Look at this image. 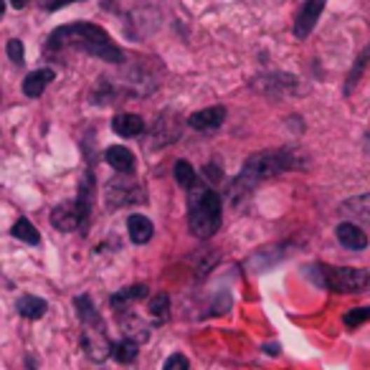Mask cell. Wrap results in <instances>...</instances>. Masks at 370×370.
I'll return each instance as SVG.
<instances>
[{
  "label": "cell",
  "instance_id": "cell-1",
  "mask_svg": "<svg viewBox=\"0 0 370 370\" xmlns=\"http://www.w3.org/2000/svg\"><path fill=\"white\" fill-rule=\"evenodd\" d=\"M46 48L48 51H69V48L71 51H84L102 61H109V64H122L125 61L122 48L109 39L104 28L94 26V23H69V26L56 28L48 36Z\"/></svg>",
  "mask_w": 370,
  "mask_h": 370
},
{
  "label": "cell",
  "instance_id": "cell-2",
  "mask_svg": "<svg viewBox=\"0 0 370 370\" xmlns=\"http://www.w3.org/2000/svg\"><path fill=\"white\" fill-rule=\"evenodd\" d=\"M292 167H297V163H294L289 150L256 152V155H252V158L246 160V165L241 167V172L228 183V198L236 203L244 196H249L259 183H264L266 178H274V175H282V172L292 170Z\"/></svg>",
  "mask_w": 370,
  "mask_h": 370
},
{
  "label": "cell",
  "instance_id": "cell-3",
  "mask_svg": "<svg viewBox=\"0 0 370 370\" xmlns=\"http://www.w3.org/2000/svg\"><path fill=\"white\" fill-rule=\"evenodd\" d=\"M221 216H224V200L213 188L198 180L188 191V228L193 236L211 238L221 228Z\"/></svg>",
  "mask_w": 370,
  "mask_h": 370
},
{
  "label": "cell",
  "instance_id": "cell-4",
  "mask_svg": "<svg viewBox=\"0 0 370 370\" xmlns=\"http://www.w3.org/2000/svg\"><path fill=\"white\" fill-rule=\"evenodd\" d=\"M310 274H315L322 287H327L332 292H343V294H352V292H360L365 287H370V271L352 269V266L315 264L310 269Z\"/></svg>",
  "mask_w": 370,
  "mask_h": 370
},
{
  "label": "cell",
  "instance_id": "cell-5",
  "mask_svg": "<svg viewBox=\"0 0 370 370\" xmlns=\"http://www.w3.org/2000/svg\"><path fill=\"white\" fill-rule=\"evenodd\" d=\"M107 200H109V208L142 203L145 200V191H142V185H137L130 178H112L109 185H107Z\"/></svg>",
  "mask_w": 370,
  "mask_h": 370
},
{
  "label": "cell",
  "instance_id": "cell-6",
  "mask_svg": "<svg viewBox=\"0 0 370 370\" xmlns=\"http://www.w3.org/2000/svg\"><path fill=\"white\" fill-rule=\"evenodd\" d=\"M81 345H84V352L92 357L94 363H102V360L112 355V343H109L104 327H84Z\"/></svg>",
  "mask_w": 370,
  "mask_h": 370
},
{
  "label": "cell",
  "instance_id": "cell-7",
  "mask_svg": "<svg viewBox=\"0 0 370 370\" xmlns=\"http://www.w3.org/2000/svg\"><path fill=\"white\" fill-rule=\"evenodd\" d=\"M324 6H327V0H304L302 11H299V15H297V23H294V36H297V39H307V36L315 31L317 18L322 15Z\"/></svg>",
  "mask_w": 370,
  "mask_h": 370
},
{
  "label": "cell",
  "instance_id": "cell-8",
  "mask_svg": "<svg viewBox=\"0 0 370 370\" xmlns=\"http://www.w3.org/2000/svg\"><path fill=\"white\" fill-rule=\"evenodd\" d=\"M226 109L224 107H208V109H200V112H193L188 117V125L198 132H208V130H216V127L224 125Z\"/></svg>",
  "mask_w": 370,
  "mask_h": 370
},
{
  "label": "cell",
  "instance_id": "cell-9",
  "mask_svg": "<svg viewBox=\"0 0 370 370\" xmlns=\"http://www.w3.org/2000/svg\"><path fill=\"white\" fill-rule=\"evenodd\" d=\"M51 224L56 231H74L81 224V213L76 203H61L51 211Z\"/></svg>",
  "mask_w": 370,
  "mask_h": 370
},
{
  "label": "cell",
  "instance_id": "cell-10",
  "mask_svg": "<svg viewBox=\"0 0 370 370\" xmlns=\"http://www.w3.org/2000/svg\"><path fill=\"white\" fill-rule=\"evenodd\" d=\"M337 241L345 246V249H352V252H363L368 246V233L360 228V226L350 224V221H343L337 226Z\"/></svg>",
  "mask_w": 370,
  "mask_h": 370
},
{
  "label": "cell",
  "instance_id": "cell-11",
  "mask_svg": "<svg viewBox=\"0 0 370 370\" xmlns=\"http://www.w3.org/2000/svg\"><path fill=\"white\" fill-rule=\"evenodd\" d=\"M256 86L264 94H271V97H282V94L292 92L297 86V79L292 74H271V76H264L261 81H256Z\"/></svg>",
  "mask_w": 370,
  "mask_h": 370
},
{
  "label": "cell",
  "instance_id": "cell-12",
  "mask_svg": "<svg viewBox=\"0 0 370 370\" xmlns=\"http://www.w3.org/2000/svg\"><path fill=\"white\" fill-rule=\"evenodd\" d=\"M104 160L109 163V165L114 167L117 172H122V175H130V172L135 170V155L127 147H122V145H112V147H107V152H104Z\"/></svg>",
  "mask_w": 370,
  "mask_h": 370
},
{
  "label": "cell",
  "instance_id": "cell-13",
  "mask_svg": "<svg viewBox=\"0 0 370 370\" xmlns=\"http://www.w3.org/2000/svg\"><path fill=\"white\" fill-rule=\"evenodd\" d=\"M112 130L119 135V137H137V135L145 132V122L137 117V114H117L112 119Z\"/></svg>",
  "mask_w": 370,
  "mask_h": 370
},
{
  "label": "cell",
  "instance_id": "cell-14",
  "mask_svg": "<svg viewBox=\"0 0 370 370\" xmlns=\"http://www.w3.org/2000/svg\"><path fill=\"white\" fill-rule=\"evenodd\" d=\"M51 81H53V69H39V71L28 74L26 79H23V94L31 97V100H36V97L43 94V89H46Z\"/></svg>",
  "mask_w": 370,
  "mask_h": 370
},
{
  "label": "cell",
  "instance_id": "cell-15",
  "mask_svg": "<svg viewBox=\"0 0 370 370\" xmlns=\"http://www.w3.org/2000/svg\"><path fill=\"white\" fill-rule=\"evenodd\" d=\"M127 233H130V238H132L135 244H147L152 238V233H155V228H152V221L147 216L135 213V216L127 219Z\"/></svg>",
  "mask_w": 370,
  "mask_h": 370
},
{
  "label": "cell",
  "instance_id": "cell-16",
  "mask_svg": "<svg viewBox=\"0 0 370 370\" xmlns=\"http://www.w3.org/2000/svg\"><path fill=\"white\" fill-rule=\"evenodd\" d=\"M15 307H18L20 317H26V320L43 317V315H46V310H48L46 299L36 297V294H23V297L18 299V304H15Z\"/></svg>",
  "mask_w": 370,
  "mask_h": 370
},
{
  "label": "cell",
  "instance_id": "cell-17",
  "mask_svg": "<svg viewBox=\"0 0 370 370\" xmlns=\"http://www.w3.org/2000/svg\"><path fill=\"white\" fill-rule=\"evenodd\" d=\"M74 304H76V312H79V320L84 322V327H104V324H102L100 312H97V307H94V302H92V297L81 294V297L74 299Z\"/></svg>",
  "mask_w": 370,
  "mask_h": 370
},
{
  "label": "cell",
  "instance_id": "cell-18",
  "mask_svg": "<svg viewBox=\"0 0 370 370\" xmlns=\"http://www.w3.org/2000/svg\"><path fill=\"white\" fill-rule=\"evenodd\" d=\"M147 297V287L145 285H132L127 287V289L117 292L112 297V307L114 310H122V307H127V304L137 302V299H145Z\"/></svg>",
  "mask_w": 370,
  "mask_h": 370
},
{
  "label": "cell",
  "instance_id": "cell-19",
  "mask_svg": "<svg viewBox=\"0 0 370 370\" xmlns=\"http://www.w3.org/2000/svg\"><path fill=\"white\" fill-rule=\"evenodd\" d=\"M343 213H348L352 219L370 221V196H355L348 203H343Z\"/></svg>",
  "mask_w": 370,
  "mask_h": 370
},
{
  "label": "cell",
  "instance_id": "cell-20",
  "mask_svg": "<svg viewBox=\"0 0 370 370\" xmlns=\"http://www.w3.org/2000/svg\"><path fill=\"white\" fill-rule=\"evenodd\" d=\"M137 340L132 337H125V340H119V343L112 345V355L117 363H132L135 357H137Z\"/></svg>",
  "mask_w": 370,
  "mask_h": 370
},
{
  "label": "cell",
  "instance_id": "cell-21",
  "mask_svg": "<svg viewBox=\"0 0 370 370\" xmlns=\"http://www.w3.org/2000/svg\"><path fill=\"white\" fill-rule=\"evenodd\" d=\"M11 233H13L18 241H26V244H31V246H36L41 241L39 231H36V226L31 224L28 219H18V221H15L13 228H11Z\"/></svg>",
  "mask_w": 370,
  "mask_h": 370
},
{
  "label": "cell",
  "instance_id": "cell-22",
  "mask_svg": "<svg viewBox=\"0 0 370 370\" xmlns=\"http://www.w3.org/2000/svg\"><path fill=\"white\" fill-rule=\"evenodd\" d=\"M175 180L183 185L185 191H191L193 185L198 183V175H196V170H193V165L188 160H178L175 163Z\"/></svg>",
  "mask_w": 370,
  "mask_h": 370
},
{
  "label": "cell",
  "instance_id": "cell-23",
  "mask_svg": "<svg viewBox=\"0 0 370 370\" xmlns=\"http://www.w3.org/2000/svg\"><path fill=\"white\" fill-rule=\"evenodd\" d=\"M167 307H170V299H167V294H155V297L150 299V315L155 320H165L167 317Z\"/></svg>",
  "mask_w": 370,
  "mask_h": 370
},
{
  "label": "cell",
  "instance_id": "cell-24",
  "mask_svg": "<svg viewBox=\"0 0 370 370\" xmlns=\"http://www.w3.org/2000/svg\"><path fill=\"white\" fill-rule=\"evenodd\" d=\"M370 61V48H365L363 53H360V59H357V64H355V69L350 71V76H348V84H345V92L350 94L352 92V86L357 84V79H360V74H363V69H365V64Z\"/></svg>",
  "mask_w": 370,
  "mask_h": 370
},
{
  "label": "cell",
  "instance_id": "cell-25",
  "mask_svg": "<svg viewBox=\"0 0 370 370\" xmlns=\"http://www.w3.org/2000/svg\"><path fill=\"white\" fill-rule=\"evenodd\" d=\"M343 322L348 327H360L363 322H370V307H355L343 317Z\"/></svg>",
  "mask_w": 370,
  "mask_h": 370
},
{
  "label": "cell",
  "instance_id": "cell-26",
  "mask_svg": "<svg viewBox=\"0 0 370 370\" xmlns=\"http://www.w3.org/2000/svg\"><path fill=\"white\" fill-rule=\"evenodd\" d=\"M6 48H8V56H11V61L20 67V64H23V53H26V51H23V41L11 39V41H8Z\"/></svg>",
  "mask_w": 370,
  "mask_h": 370
},
{
  "label": "cell",
  "instance_id": "cell-27",
  "mask_svg": "<svg viewBox=\"0 0 370 370\" xmlns=\"http://www.w3.org/2000/svg\"><path fill=\"white\" fill-rule=\"evenodd\" d=\"M188 368H191V363H188V357L180 355V352L170 355L165 360V365H163V370H188Z\"/></svg>",
  "mask_w": 370,
  "mask_h": 370
},
{
  "label": "cell",
  "instance_id": "cell-28",
  "mask_svg": "<svg viewBox=\"0 0 370 370\" xmlns=\"http://www.w3.org/2000/svg\"><path fill=\"white\" fill-rule=\"evenodd\" d=\"M41 3H43L46 11H59V8L69 6V3H74V0H41Z\"/></svg>",
  "mask_w": 370,
  "mask_h": 370
},
{
  "label": "cell",
  "instance_id": "cell-29",
  "mask_svg": "<svg viewBox=\"0 0 370 370\" xmlns=\"http://www.w3.org/2000/svg\"><path fill=\"white\" fill-rule=\"evenodd\" d=\"M208 178H211V183H219V180H221V170H219V167H216V165L205 167V180H208Z\"/></svg>",
  "mask_w": 370,
  "mask_h": 370
},
{
  "label": "cell",
  "instance_id": "cell-30",
  "mask_svg": "<svg viewBox=\"0 0 370 370\" xmlns=\"http://www.w3.org/2000/svg\"><path fill=\"white\" fill-rule=\"evenodd\" d=\"M11 3H13V8H18V11H20V8H26L31 0H11Z\"/></svg>",
  "mask_w": 370,
  "mask_h": 370
},
{
  "label": "cell",
  "instance_id": "cell-31",
  "mask_svg": "<svg viewBox=\"0 0 370 370\" xmlns=\"http://www.w3.org/2000/svg\"><path fill=\"white\" fill-rule=\"evenodd\" d=\"M3 13H6V0H0V18H3Z\"/></svg>",
  "mask_w": 370,
  "mask_h": 370
}]
</instances>
